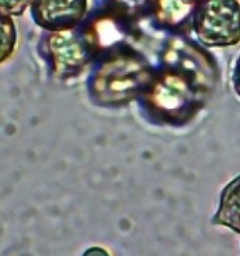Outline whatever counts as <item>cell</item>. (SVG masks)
<instances>
[{
	"label": "cell",
	"mask_w": 240,
	"mask_h": 256,
	"mask_svg": "<svg viewBox=\"0 0 240 256\" xmlns=\"http://www.w3.org/2000/svg\"><path fill=\"white\" fill-rule=\"evenodd\" d=\"M82 256H110L108 254V250H105V249L102 248H89Z\"/></svg>",
	"instance_id": "cell-12"
},
{
	"label": "cell",
	"mask_w": 240,
	"mask_h": 256,
	"mask_svg": "<svg viewBox=\"0 0 240 256\" xmlns=\"http://www.w3.org/2000/svg\"><path fill=\"white\" fill-rule=\"evenodd\" d=\"M18 34L13 18L0 13V64L6 62L14 54Z\"/></svg>",
	"instance_id": "cell-8"
},
{
	"label": "cell",
	"mask_w": 240,
	"mask_h": 256,
	"mask_svg": "<svg viewBox=\"0 0 240 256\" xmlns=\"http://www.w3.org/2000/svg\"><path fill=\"white\" fill-rule=\"evenodd\" d=\"M212 224L240 234V176L225 186Z\"/></svg>",
	"instance_id": "cell-6"
},
{
	"label": "cell",
	"mask_w": 240,
	"mask_h": 256,
	"mask_svg": "<svg viewBox=\"0 0 240 256\" xmlns=\"http://www.w3.org/2000/svg\"><path fill=\"white\" fill-rule=\"evenodd\" d=\"M116 2L120 8H126V10H134V8H139L143 3V0H113Z\"/></svg>",
	"instance_id": "cell-11"
},
{
	"label": "cell",
	"mask_w": 240,
	"mask_h": 256,
	"mask_svg": "<svg viewBox=\"0 0 240 256\" xmlns=\"http://www.w3.org/2000/svg\"><path fill=\"white\" fill-rule=\"evenodd\" d=\"M197 3L190 0H154V14L157 22L168 28H177L190 22Z\"/></svg>",
	"instance_id": "cell-7"
},
{
	"label": "cell",
	"mask_w": 240,
	"mask_h": 256,
	"mask_svg": "<svg viewBox=\"0 0 240 256\" xmlns=\"http://www.w3.org/2000/svg\"><path fill=\"white\" fill-rule=\"evenodd\" d=\"M190 2H192V3H198V2H201V0H190Z\"/></svg>",
	"instance_id": "cell-13"
},
{
	"label": "cell",
	"mask_w": 240,
	"mask_h": 256,
	"mask_svg": "<svg viewBox=\"0 0 240 256\" xmlns=\"http://www.w3.org/2000/svg\"><path fill=\"white\" fill-rule=\"evenodd\" d=\"M31 3L33 0H0V13L10 17H20Z\"/></svg>",
	"instance_id": "cell-9"
},
{
	"label": "cell",
	"mask_w": 240,
	"mask_h": 256,
	"mask_svg": "<svg viewBox=\"0 0 240 256\" xmlns=\"http://www.w3.org/2000/svg\"><path fill=\"white\" fill-rule=\"evenodd\" d=\"M232 86L235 94L240 98V57L238 58V61L235 62V66H233Z\"/></svg>",
	"instance_id": "cell-10"
},
{
	"label": "cell",
	"mask_w": 240,
	"mask_h": 256,
	"mask_svg": "<svg viewBox=\"0 0 240 256\" xmlns=\"http://www.w3.org/2000/svg\"><path fill=\"white\" fill-rule=\"evenodd\" d=\"M34 23L48 33L75 30L88 13V0H33Z\"/></svg>",
	"instance_id": "cell-5"
},
{
	"label": "cell",
	"mask_w": 240,
	"mask_h": 256,
	"mask_svg": "<svg viewBox=\"0 0 240 256\" xmlns=\"http://www.w3.org/2000/svg\"><path fill=\"white\" fill-rule=\"evenodd\" d=\"M198 42L209 48H226L240 42V0H201L191 18Z\"/></svg>",
	"instance_id": "cell-2"
},
{
	"label": "cell",
	"mask_w": 240,
	"mask_h": 256,
	"mask_svg": "<svg viewBox=\"0 0 240 256\" xmlns=\"http://www.w3.org/2000/svg\"><path fill=\"white\" fill-rule=\"evenodd\" d=\"M153 75L149 66L134 56H119L102 64L93 78V94L103 104L130 100L146 91Z\"/></svg>",
	"instance_id": "cell-1"
},
{
	"label": "cell",
	"mask_w": 240,
	"mask_h": 256,
	"mask_svg": "<svg viewBox=\"0 0 240 256\" xmlns=\"http://www.w3.org/2000/svg\"><path fill=\"white\" fill-rule=\"evenodd\" d=\"M92 42L74 30L51 33L47 38V51L51 68L58 78L66 80L82 74L92 60Z\"/></svg>",
	"instance_id": "cell-4"
},
{
	"label": "cell",
	"mask_w": 240,
	"mask_h": 256,
	"mask_svg": "<svg viewBox=\"0 0 240 256\" xmlns=\"http://www.w3.org/2000/svg\"><path fill=\"white\" fill-rule=\"evenodd\" d=\"M141 96L147 110L170 122L173 119L184 122L195 114L194 85L171 70L153 76Z\"/></svg>",
	"instance_id": "cell-3"
}]
</instances>
